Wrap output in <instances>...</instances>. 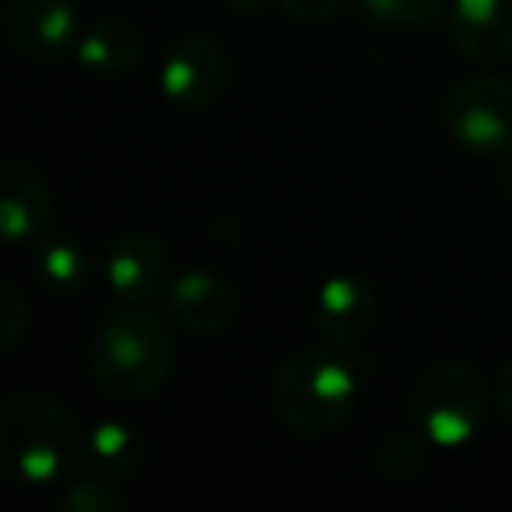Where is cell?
Here are the masks:
<instances>
[{"mask_svg":"<svg viewBox=\"0 0 512 512\" xmlns=\"http://www.w3.org/2000/svg\"><path fill=\"white\" fill-rule=\"evenodd\" d=\"M176 365L169 323L148 306H127L106 316L88 344V369L102 397L134 404L165 386Z\"/></svg>","mask_w":512,"mask_h":512,"instance_id":"cell-1","label":"cell"},{"mask_svg":"<svg viewBox=\"0 0 512 512\" xmlns=\"http://www.w3.org/2000/svg\"><path fill=\"white\" fill-rule=\"evenodd\" d=\"M85 435L46 393H18L0 407V463L22 488H53L81 463Z\"/></svg>","mask_w":512,"mask_h":512,"instance_id":"cell-2","label":"cell"},{"mask_svg":"<svg viewBox=\"0 0 512 512\" xmlns=\"http://www.w3.org/2000/svg\"><path fill=\"white\" fill-rule=\"evenodd\" d=\"M362 397L358 369L330 348H302L274 376V407L299 435L341 432Z\"/></svg>","mask_w":512,"mask_h":512,"instance_id":"cell-3","label":"cell"},{"mask_svg":"<svg viewBox=\"0 0 512 512\" xmlns=\"http://www.w3.org/2000/svg\"><path fill=\"white\" fill-rule=\"evenodd\" d=\"M484 386L470 365L435 362L411 393V421L435 449H460L481 428Z\"/></svg>","mask_w":512,"mask_h":512,"instance_id":"cell-4","label":"cell"},{"mask_svg":"<svg viewBox=\"0 0 512 512\" xmlns=\"http://www.w3.org/2000/svg\"><path fill=\"white\" fill-rule=\"evenodd\" d=\"M442 123L460 148L477 155L512 151V81L502 74H474L449 92Z\"/></svg>","mask_w":512,"mask_h":512,"instance_id":"cell-5","label":"cell"},{"mask_svg":"<svg viewBox=\"0 0 512 512\" xmlns=\"http://www.w3.org/2000/svg\"><path fill=\"white\" fill-rule=\"evenodd\" d=\"M158 85L183 109H207L228 88V53L214 36H183L162 60Z\"/></svg>","mask_w":512,"mask_h":512,"instance_id":"cell-6","label":"cell"},{"mask_svg":"<svg viewBox=\"0 0 512 512\" xmlns=\"http://www.w3.org/2000/svg\"><path fill=\"white\" fill-rule=\"evenodd\" d=\"M11 43L36 64H57L78 50L81 18L74 0H8L4 8Z\"/></svg>","mask_w":512,"mask_h":512,"instance_id":"cell-7","label":"cell"},{"mask_svg":"<svg viewBox=\"0 0 512 512\" xmlns=\"http://www.w3.org/2000/svg\"><path fill=\"white\" fill-rule=\"evenodd\" d=\"M106 281L116 299H123L127 306H151L165 299L172 285L169 253L155 235L123 232L106 253Z\"/></svg>","mask_w":512,"mask_h":512,"instance_id":"cell-8","label":"cell"},{"mask_svg":"<svg viewBox=\"0 0 512 512\" xmlns=\"http://www.w3.org/2000/svg\"><path fill=\"white\" fill-rule=\"evenodd\" d=\"M379 320L376 288L362 274H334L313 295V323L334 348H348L372 334Z\"/></svg>","mask_w":512,"mask_h":512,"instance_id":"cell-9","label":"cell"},{"mask_svg":"<svg viewBox=\"0 0 512 512\" xmlns=\"http://www.w3.org/2000/svg\"><path fill=\"white\" fill-rule=\"evenodd\" d=\"M165 313L190 334H221L239 313L232 285L211 271H183L165 292Z\"/></svg>","mask_w":512,"mask_h":512,"instance_id":"cell-10","label":"cell"},{"mask_svg":"<svg viewBox=\"0 0 512 512\" xmlns=\"http://www.w3.org/2000/svg\"><path fill=\"white\" fill-rule=\"evenodd\" d=\"M449 36L467 60L498 64L512 53V0H453Z\"/></svg>","mask_w":512,"mask_h":512,"instance_id":"cell-11","label":"cell"},{"mask_svg":"<svg viewBox=\"0 0 512 512\" xmlns=\"http://www.w3.org/2000/svg\"><path fill=\"white\" fill-rule=\"evenodd\" d=\"M53 197L32 165L0 162V235L8 242H29L50 225Z\"/></svg>","mask_w":512,"mask_h":512,"instance_id":"cell-12","label":"cell"},{"mask_svg":"<svg viewBox=\"0 0 512 512\" xmlns=\"http://www.w3.org/2000/svg\"><path fill=\"white\" fill-rule=\"evenodd\" d=\"M144 53V32L137 29L130 18L123 15H106L92 25L88 32H81L78 39V64L85 71H99V74H116L127 71L141 60Z\"/></svg>","mask_w":512,"mask_h":512,"instance_id":"cell-13","label":"cell"},{"mask_svg":"<svg viewBox=\"0 0 512 512\" xmlns=\"http://www.w3.org/2000/svg\"><path fill=\"white\" fill-rule=\"evenodd\" d=\"M81 463L102 481H123L144 463V439L123 421H99L85 432Z\"/></svg>","mask_w":512,"mask_h":512,"instance_id":"cell-14","label":"cell"},{"mask_svg":"<svg viewBox=\"0 0 512 512\" xmlns=\"http://www.w3.org/2000/svg\"><path fill=\"white\" fill-rule=\"evenodd\" d=\"M36 271L50 292H78L88 281V253L74 239L53 235L36 249Z\"/></svg>","mask_w":512,"mask_h":512,"instance_id":"cell-15","label":"cell"},{"mask_svg":"<svg viewBox=\"0 0 512 512\" xmlns=\"http://www.w3.org/2000/svg\"><path fill=\"white\" fill-rule=\"evenodd\" d=\"M432 442L414 428V432H397L383 442L379 449V470H383L390 481H414V477L425 470V456Z\"/></svg>","mask_w":512,"mask_h":512,"instance_id":"cell-16","label":"cell"},{"mask_svg":"<svg viewBox=\"0 0 512 512\" xmlns=\"http://www.w3.org/2000/svg\"><path fill=\"white\" fill-rule=\"evenodd\" d=\"M358 4L365 8V15L379 18V22L418 29V25L435 22L453 0H358Z\"/></svg>","mask_w":512,"mask_h":512,"instance_id":"cell-17","label":"cell"},{"mask_svg":"<svg viewBox=\"0 0 512 512\" xmlns=\"http://www.w3.org/2000/svg\"><path fill=\"white\" fill-rule=\"evenodd\" d=\"M29 330V302L15 281H0V351L18 348Z\"/></svg>","mask_w":512,"mask_h":512,"instance_id":"cell-18","label":"cell"},{"mask_svg":"<svg viewBox=\"0 0 512 512\" xmlns=\"http://www.w3.org/2000/svg\"><path fill=\"white\" fill-rule=\"evenodd\" d=\"M64 505L71 512H120L123 498L109 488V481L92 474V481H78L64 491Z\"/></svg>","mask_w":512,"mask_h":512,"instance_id":"cell-19","label":"cell"},{"mask_svg":"<svg viewBox=\"0 0 512 512\" xmlns=\"http://www.w3.org/2000/svg\"><path fill=\"white\" fill-rule=\"evenodd\" d=\"M344 0H281L285 15H292L295 22H327L341 11Z\"/></svg>","mask_w":512,"mask_h":512,"instance_id":"cell-20","label":"cell"},{"mask_svg":"<svg viewBox=\"0 0 512 512\" xmlns=\"http://www.w3.org/2000/svg\"><path fill=\"white\" fill-rule=\"evenodd\" d=\"M498 407H502L505 421L512 425V362L498 372Z\"/></svg>","mask_w":512,"mask_h":512,"instance_id":"cell-21","label":"cell"},{"mask_svg":"<svg viewBox=\"0 0 512 512\" xmlns=\"http://www.w3.org/2000/svg\"><path fill=\"white\" fill-rule=\"evenodd\" d=\"M235 11H260L267 4V0H228Z\"/></svg>","mask_w":512,"mask_h":512,"instance_id":"cell-22","label":"cell"},{"mask_svg":"<svg viewBox=\"0 0 512 512\" xmlns=\"http://www.w3.org/2000/svg\"><path fill=\"white\" fill-rule=\"evenodd\" d=\"M502 183H505V193L512 197V151L505 155V172H502Z\"/></svg>","mask_w":512,"mask_h":512,"instance_id":"cell-23","label":"cell"}]
</instances>
